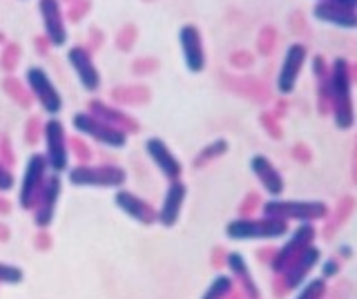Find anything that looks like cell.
I'll return each mask as SVG.
<instances>
[{"mask_svg":"<svg viewBox=\"0 0 357 299\" xmlns=\"http://www.w3.org/2000/svg\"><path fill=\"white\" fill-rule=\"evenodd\" d=\"M328 103L333 109L335 128L351 130L355 125V103H353V76L346 59L337 56L328 70Z\"/></svg>","mask_w":357,"mask_h":299,"instance_id":"6da1fadb","label":"cell"},{"mask_svg":"<svg viewBox=\"0 0 357 299\" xmlns=\"http://www.w3.org/2000/svg\"><path fill=\"white\" fill-rule=\"evenodd\" d=\"M290 232L288 221L275 217H239L226 224V237L232 241H275Z\"/></svg>","mask_w":357,"mask_h":299,"instance_id":"7a4b0ae2","label":"cell"},{"mask_svg":"<svg viewBox=\"0 0 357 299\" xmlns=\"http://www.w3.org/2000/svg\"><path fill=\"white\" fill-rule=\"evenodd\" d=\"M266 217H275L282 221H297V224H315V221L326 219L328 206L319 199H268L261 206Z\"/></svg>","mask_w":357,"mask_h":299,"instance_id":"3957f363","label":"cell"},{"mask_svg":"<svg viewBox=\"0 0 357 299\" xmlns=\"http://www.w3.org/2000/svg\"><path fill=\"white\" fill-rule=\"evenodd\" d=\"M67 181L76 187L121 190L128 181V172L119 165H76L67 170Z\"/></svg>","mask_w":357,"mask_h":299,"instance_id":"277c9868","label":"cell"},{"mask_svg":"<svg viewBox=\"0 0 357 299\" xmlns=\"http://www.w3.org/2000/svg\"><path fill=\"white\" fill-rule=\"evenodd\" d=\"M72 125L78 135L96 141L98 146H105L112 150H123L128 146V132L126 130L107 123V121L94 116L92 112H76L72 116Z\"/></svg>","mask_w":357,"mask_h":299,"instance_id":"5b68a950","label":"cell"},{"mask_svg":"<svg viewBox=\"0 0 357 299\" xmlns=\"http://www.w3.org/2000/svg\"><path fill=\"white\" fill-rule=\"evenodd\" d=\"M47 172H50V165H47V159H45V154L33 152L25 163V172H22L20 187H18V204L22 210H33L43 185L50 176Z\"/></svg>","mask_w":357,"mask_h":299,"instance_id":"8992f818","label":"cell"},{"mask_svg":"<svg viewBox=\"0 0 357 299\" xmlns=\"http://www.w3.org/2000/svg\"><path fill=\"white\" fill-rule=\"evenodd\" d=\"M286 237L288 239L284 241V246L279 248L271 259V268L275 275H282L288 268V263H293L301 252L315 243L317 230H315V224H299L293 232H288Z\"/></svg>","mask_w":357,"mask_h":299,"instance_id":"52a82bcc","label":"cell"},{"mask_svg":"<svg viewBox=\"0 0 357 299\" xmlns=\"http://www.w3.org/2000/svg\"><path fill=\"white\" fill-rule=\"evenodd\" d=\"M45 139V159L54 174H63L70 170V150H67V137L65 125L56 116H50V121L43 128Z\"/></svg>","mask_w":357,"mask_h":299,"instance_id":"ba28073f","label":"cell"},{"mask_svg":"<svg viewBox=\"0 0 357 299\" xmlns=\"http://www.w3.org/2000/svg\"><path fill=\"white\" fill-rule=\"evenodd\" d=\"M25 83L31 90V94L36 96V101L40 103V107L45 109V112H47L50 116L61 114L63 96L59 92V87L54 85L47 70H43L40 65H31V68H27V72H25Z\"/></svg>","mask_w":357,"mask_h":299,"instance_id":"9c48e42d","label":"cell"},{"mask_svg":"<svg viewBox=\"0 0 357 299\" xmlns=\"http://www.w3.org/2000/svg\"><path fill=\"white\" fill-rule=\"evenodd\" d=\"M306 61H308L306 45H301V43H290L284 52L282 65H279V72H277V92L282 96H288L295 92Z\"/></svg>","mask_w":357,"mask_h":299,"instance_id":"30bf717a","label":"cell"},{"mask_svg":"<svg viewBox=\"0 0 357 299\" xmlns=\"http://www.w3.org/2000/svg\"><path fill=\"white\" fill-rule=\"evenodd\" d=\"M178 49H181L183 65L190 74H201L206 70L208 59H206V47H204V36L197 29V25L185 23L178 29Z\"/></svg>","mask_w":357,"mask_h":299,"instance_id":"8fae6325","label":"cell"},{"mask_svg":"<svg viewBox=\"0 0 357 299\" xmlns=\"http://www.w3.org/2000/svg\"><path fill=\"white\" fill-rule=\"evenodd\" d=\"M67 63H70L72 72L76 74V79L85 92L94 94L100 90V72L96 68L92 54H89L85 47L74 45V47L67 49Z\"/></svg>","mask_w":357,"mask_h":299,"instance_id":"7c38bea8","label":"cell"},{"mask_svg":"<svg viewBox=\"0 0 357 299\" xmlns=\"http://www.w3.org/2000/svg\"><path fill=\"white\" fill-rule=\"evenodd\" d=\"M38 14L43 20V31L52 47H65L70 34L63 18V7L59 0H38Z\"/></svg>","mask_w":357,"mask_h":299,"instance_id":"4fadbf2b","label":"cell"},{"mask_svg":"<svg viewBox=\"0 0 357 299\" xmlns=\"http://www.w3.org/2000/svg\"><path fill=\"white\" fill-rule=\"evenodd\" d=\"M63 190V183H61V174H50L47 181H45L43 190L36 199V206H33V224L38 228H47L54 215H56V204H59V197Z\"/></svg>","mask_w":357,"mask_h":299,"instance_id":"5bb4252c","label":"cell"},{"mask_svg":"<svg viewBox=\"0 0 357 299\" xmlns=\"http://www.w3.org/2000/svg\"><path fill=\"white\" fill-rule=\"evenodd\" d=\"M145 154L152 159V163L159 168V172L165 176L167 181H178L183 174V165L174 157V152L167 148V143L163 139H148L145 141Z\"/></svg>","mask_w":357,"mask_h":299,"instance_id":"9a60e30c","label":"cell"},{"mask_svg":"<svg viewBox=\"0 0 357 299\" xmlns=\"http://www.w3.org/2000/svg\"><path fill=\"white\" fill-rule=\"evenodd\" d=\"M185 197H188V185L181 179L170 181V185H167V190L163 194L161 208L156 210V213H159L156 224H161L163 228H174L178 224V219H181Z\"/></svg>","mask_w":357,"mask_h":299,"instance_id":"2e32d148","label":"cell"},{"mask_svg":"<svg viewBox=\"0 0 357 299\" xmlns=\"http://www.w3.org/2000/svg\"><path fill=\"white\" fill-rule=\"evenodd\" d=\"M319 261H321V250L312 243V246H308L293 263H288V268L282 273L284 288H288V291H297L301 284L308 282V275L315 270V266Z\"/></svg>","mask_w":357,"mask_h":299,"instance_id":"e0dca14e","label":"cell"},{"mask_svg":"<svg viewBox=\"0 0 357 299\" xmlns=\"http://www.w3.org/2000/svg\"><path fill=\"white\" fill-rule=\"evenodd\" d=\"M114 204H116V208L121 210L123 215H128L130 219H134L141 226H152V224H156V219H159V213H156V210L148 201H145V199L126 190V187L116 190Z\"/></svg>","mask_w":357,"mask_h":299,"instance_id":"ac0fdd59","label":"cell"},{"mask_svg":"<svg viewBox=\"0 0 357 299\" xmlns=\"http://www.w3.org/2000/svg\"><path fill=\"white\" fill-rule=\"evenodd\" d=\"M250 172L255 174V179L259 181L264 190L271 194V199H277L284 194L286 181H284L282 172L275 168L273 161L268 157H264V154H255V157H250Z\"/></svg>","mask_w":357,"mask_h":299,"instance_id":"d6986e66","label":"cell"},{"mask_svg":"<svg viewBox=\"0 0 357 299\" xmlns=\"http://www.w3.org/2000/svg\"><path fill=\"white\" fill-rule=\"evenodd\" d=\"M312 18L317 23L337 27V29H357V9H349L335 3H317L312 7Z\"/></svg>","mask_w":357,"mask_h":299,"instance_id":"ffe728a7","label":"cell"},{"mask_svg":"<svg viewBox=\"0 0 357 299\" xmlns=\"http://www.w3.org/2000/svg\"><path fill=\"white\" fill-rule=\"evenodd\" d=\"M226 263H228V268L232 273V279H237L241 284L245 297H248V299H259L261 291H259V286H257V282L252 279L250 266H248V261L243 259V254L241 252H228Z\"/></svg>","mask_w":357,"mask_h":299,"instance_id":"44dd1931","label":"cell"},{"mask_svg":"<svg viewBox=\"0 0 357 299\" xmlns=\"http://www.w3.org/2000/svg\"><path fill=\"white\" fill-rule=\"evenodd\" d=\"M232 286H234V279L230 275H217L206 288V293L201 295V299H228L232 293Z\"/></svg>","mask_w":357,"mask_h":299,"instance_id":"7402d4cb","label":"cell"},{"mask_svg":"<svg viewBox=\"0 0 357 299\" xmlns=\"http://www.w3.org/2000/svg\"><path fill=\"white\" fill-rule=\"evenodd\" d=\"M326 279L324 277H315V279H308L297 288L295 299H324L326 297Z\"/></svg>","mask_w":357,"mask_h":299,"instance_id":"603a6c76","label":"cell"},{"mask_svg":"<svg viewBox=\"0 0 357 299\" xmlns=\"http://www.w3.org/2000/svg\"><path fill=\"white\" fill-rule=\"evenodd\" d=\"M228 152V141L226 139H217V141H212L210 146H206L204 150L199 152V157L195 159V165L199 168V165H204L212 159H217V157H223V154Z\"/></svg>","mask_w":357,"mask_h":299,"instance_id":"cb8c5ba5","label":"cell"},{"mask_svg":"<svg viewBox=\"0 0 357 299\" xmlns=\"http://www.w3.org/2000/svg\"><path fill=\"white\" fill-rule=\"evenodd\" d=\"M0 282L3 284H20L22 282V270L16 266L0 263Z\"/></svg>","mask_w":357,"mask_h":299,"instance_id":"d4e9b609","label":"cell"},{"mask_svg":"<svg viewBox=\"0 0 357 299\" xmlns=\"http://www.w3.org/2000/svg\"><path fill=\"white\" fill-rule=\"evenodd\" d=\"M16 185L14 174H11L3 163H0V192H9Z\"/></svg>","mask_w":357,"mask_h":299,"instance_id":"484cf974","label":"cell"},{"mask_svg":"<svg viewBox=\"0 0 357 299\" xmlns=\"http://www.w3.org/2000/svg\"><path fill=\"white\" fill-rule=\"evenodd\" d=\"M335 275H340V261L328 257L326 261L321 263V277H324V279H333Z\"/></svg>","mask_w":357,"mask_h":299,"instance_id":"4316f807","label":"cell"},{"mask_svg":"<svg viewBox=\"0 0 357 299\" xmlns=\"http://www.w3.org/2000/svg\"><path fill=\"white\" fill-rule=\"evenodd\" d=\"M317 3H335V5L349 7V9H357V0H317Z\"/></svg>","mask_w":357,"mask_h":299,"instance_id":"83f0119b","label":"cell"}]
</instances>
